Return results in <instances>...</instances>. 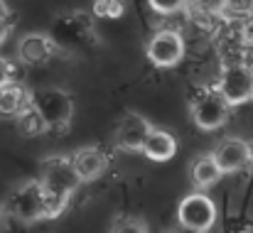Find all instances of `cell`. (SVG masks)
<instances>
[{"mask_svg": "<svg viewBox=\"0 0 253 233\" xmlns=\"http://www.w3.org/2000/svg\"><path fill=\"white\" fill-rule=\"evenodd\" d=\"M231 116V103L221 96L216 86L204 88L192 101V120L202 130H216L221 128Z\"/></svg>", "mask_w": 253, "mask_h": 233, "instance_id": "cell-4", "label": "cell"}, {"mask_svg": "<svg viewBox=\"0 0 253 233\" xmlns=\"http://www.w3.org/2000/svg\"><path fill=\"white\" fill-rule=\"evenodd\" d=\"M111 233H148V224L143 219H138V216L123 214V216H116L113 219Z\"/></svg>", "mask_w": 253, "mask_h": 233, "instance_id": "cell-18", "label": "cell"}, {"mask_svg": "<svg viewBox=\"0 0 253 233\" xmlns=\"http://www.w3.org/2000/svg\"><path fill=\"white\" fill-rule=\"evenodd\" d=\"M145 54H148V59H150L155 67H160V69L177 67V64L182 62V57H184V39H182V35L174 32V30H158V32L150 37V42H148V47H145Z\"/></svg>", "mask_w": 253, "mask_h": 233, "instance_id": "cell-7", "label": "cell"}, {"mask_svg": "<svg viewBox=\"0 0 253 233\" xmlns=\"http://www.w3.org/2000/svg\"><path fill=\"white\" fill-rule=\"evenodd\" d=\"M17 125H20V130L27 135V138H32V135H40V133H44L47 130V125L42 123V118H40V113L32 108V103L25 108V113L17 118Z\"/></svg>", "mask_w": 253, "mask_h": 233, "instance_id": "cell-16", "label": "cell"}, {"mask_svg": "<svg viewBox=\"0 0 253 233\" xmlns=\"http://www.w3.org/2000/svg\"><path fill=\"white\" fill-rule=\"evenodd\" d=\"M32 103V93L25 91V86L10 81L7 86L0 88V118H20L25 108Z\"/></svg>", "mask_w": 253, "mask_h": 233, "instance_id": "cell-13", "label": "cell"}, {"mask_svg": "<svg viewBox=\"0 0 253 233\" xmlns=\"http://www.w3.org/2000/svg\"><path fill=\"white\" fill-rule=\"evenodd\" d=\"M126 12V0H93V15L103 20H118Z\"/></svg>", "mask_w": 253, "mask_h": 233, "instance_id": "cell-17", "label": "cell"}, {"mask_svg": "<svg viewBox=\"0 0 253 233\" xmlns=\"http://www.w3.org/2000/svg\"><path fill=\"white\" fill-rule=\"evenodd\" d=\"M7 12H10L7 2H5V0H0V20H7Z\"/></svg>", "mask_w": 253, "mask_h": 233, "instance_id": "cell-26", "label": "cell"}, {"mask_svg": "<svg viewBox=\"0 0 253 233\" xmlns=\"http://www.w3.org/2000/svg\"><path fill=\"white\" fill-rule=\"evenodd\" d=\"M150 133H153L150 120L143 118V116L135 113V111H128V113L118 120V128H116V143H118L123 150L143 153V148H145Z\"/></svg>", "mask_w": 253, "mask_h": 233, "instance_id": "cell-8", "label": "cell"}, {"mask_svg": "<svg viewBox=\"0 0 253 233\" xmlns=\"http://www.w3.org/2000/svg\"><path fill=\"white\" fill-rule=\"evenodd\" d=\"M7 214L22 224H35L40 219H49L47 196H44L40 179L25 182V184L12 189V194L7 199Z\"/></svg>", "mask_w": 253, "mask_h": 233, "instance_id": "cell-3", "label": "cell"}, {"mask_svg": "<svg viewBox=\"0 0 253 233\" xmlns=\"http://www.w3.org/2000/svg\"><path fill=\"white\" fill-rule=\"evenodd\" d=\"M239 39H241V44H244V47L253 49V15H251V17H246V20H241V27H239Z\"/></svg>", "mask_w": 253, "mask_h": 233, "instance_id": "cell-22", "label": "cell"}, {"mask_svg": "<svg viewBox=\"0 0 253 233\" xmlns=\"http://www.w3.org/2000/svg\"><path fill=\"white\" fill-rule=\"evenodd\" d=\"M12 81V67H10V62L7 59H2L0 57V88L2 86H7Z\"/></svg>", "mask_w": 253, "mask_h": 233, "instance_id": "cell-23", "label": "cell"}, {"mask_svg": "<svg viewBox=\"0 0 253 233\" xmlns=\"http://www.w3.org/2000/svg\"><path fill=\"white\" fill-rule=\"evenodd\" d=\"M158 15H174L189 5V0H148Z\"/></svg>", "mask_w": 253, "mask_h": 233, "instance_id": "cell-20", "label": "cell"}, {"mask_svg": "<svg viewBox=\"0 0 253 233\" xmlns=\"http://www.w3.org/2000/svg\"><path fill=\"white\" fill-rule=\"evenodd\" d=\"M189 174H192V184L197 187V192H204V189L214 187V184L221 179L224 172H221V167L216 164L214 155L209 153V155H202V157H197V159L192 162Z\"/></svg>", "mask_w": 253, "mask_h": 233, "instance_id": "cell-15", "label": "cell"}, {"mask_svg": "<svg viewBox=\"0 0 253 233\" xmlns=\"http://www.w3.org/2000/svg\"><path fill=\"white\" fill-rule=\"evenodd\" d=\"M189 5L207 17H219L226 12V0H189Z\"/></svg>", "mask_w": 253, "mask_h": 233, "instance_id": "cell-19", "label": "cell"}, {"mask_svg": "<svg viewBox=\"0 0 253 233\" xmlns=\"http://www.w3.org/2000/svg\"><path fill=\"white\" fill-rule=\"evenodd\" d=\"M86 15H62L57 22H54V32L59 30V35L62 37H57L54 42H57V47H79V44H84V37L86 35H91L93 30H91V22L84 20Z\"/></svg>", "mask_w": 253, "mask_h": 233, "instance_id": "cell-12", "label": "cell"}, {"mask_svg": "<svg viewBox=\"0 0 253 233\" xmlns=\"http://www.w3.org/2000/svg\"><path fill=\"white\" fill-rule=\"evenodd\" d=\"M10 37V22L7 20H0V44Z\"/></svg>", "mask_w": 253, "mask_h": 233, "instance_id": "cell-24", "label": "cell"}, {"mask_svg": "<svg viewBox=\"0 0 253 233\" xmlns=\"http://www.w3.org/2000/svg\"><path fill=\"white\" fill-rule=\"evenodd\" d=\"M168 233H199V231H192V229H187V226H179V224H177V226H172Z\"/></svg>", "mask_w": 253, "mask_h": 233, "instance_id": "cell-25", "label": "cell"}, {"mask_svg": "<svg viewBox=\"0 0 253 233\" xmlns=\"http://www.w3.org/2000/svg\"><path fill=\"white\" fill-rule=\"evenodd\" d=\"M72 162H74V169H77L79 179H82L84 184H88V182H96V179L106 172L108 155H106V150H101L98 145H88V148L77 150L74 157H72Z\"/></svg>", "mask_w": 253, "mask_h": 233, "instance_id": "cell-11", "label": "cell"}, {"mask_svg": "<svg viewBox=\"0 0 253 233\" xmlns=\"http://www.w3.org/2000/svg\"><path fill=\"white\" fill-rule=\"evenodd\" d=\"M40 184H42L44 196H47L49 219H57L59 214H64V209L69 206L72 194H74L84 182L79 179L72 157L57 155V157H47V159L42 162Z\"/></svg>", "mask_w": 253, "mask_h": 233, "instance_id": "cell-1", "label": "cell"}, {"mask_svg": "<svg viewBox=\"0 0 253 233\" xmlns=\"http://www.w3.org/2000/svg\"><path fill=\"white\" fill-rule=\"evenodd\" d=\"M0 219H2V211H0Z\"/></svg>", "mask_w": 253, "mask_h": 233, "instance_id": "cell-28", "label": "cell"}, {"mask_svg": "<svg viewBox=\"0 0 253 233\" xmlns=\"http://www.w3.org/2000/svg\"><path fill=\"white\" fill-rule=\"evenodd\" d=\"M177 224L192 231L207 233L216 224V204L204 192H194L184 196L177 206Z\"/></svg>", "mask_w": 253, "mask_h": 233, "instance_id": "cell-6", "label": "cell"}, {"mask_svg": "<svg viewBox=\"0 0 253 233\" xmlns=\"http://www.w3.org/2000/svg\"><path fill=\"white\" fill-rule=\"evenodd\" d=\"M211 155L224 174H234L253 162V145H249L244 138H226L211 150Z\"/></svg>", "mask_w": 253, "mask_h": 233, "instance_id": "cell-9", "label": "cell"}, {"mask_svg": "<svg viewBox=\"0 0 253 233\" xmlns=\"http://www.w3.org/2000/svg\"><path fill=\"white\" fill-rule=\"evenodd\" d=\"M226 15H234V17H251L253 15V0H226Z\"/></svg>", "mask_w": 253, "mask_h": 233, "instance_id": "cell-21", "label": "cell"}, {"mask_svg": "<svg viewBox=\"0 0 253 233\" xmlns=\"http://www.w3.org/2000/svg\"><path fill=\"white\" fill-rule=\"evenodd\" d=\"M216 88L231 103V108L244 106L246 101L253 98V67L244 64V62L224 64L219 72V78H216Z\"/></svg>", "mask_w": 253, "mask_h": 233, "instance_id": "cell-5", "label": "cell"}, {"mask_svg": "<svg viewBox=\"0 0 253 233\" xmlns=\"http://www.w3.org/2000/svg\"><path fill=\"white\" fill-rule=\"evenodd\" d=\"M57 49L59 47H57L54 37L44 35V32H30L17 42V57L27 67H40V64L49 62Z\"/></svg>", "mask_w": 253, "mask_h": 233, "instance_id": "cell-10", "label": "cell"}, {"mask_svg": "<svg viewBox=\"0 0 253 233\" xmlns=\"http://www.w3.org/2000/svg\"><path fill=\"white\" fill-rule=\"evenodd\" d=\"M32 108L40 113L47 130H64L74 116V103L64 88L44 86L32 93Z\"/></svg>", "mask_w": 253, "mask_h": 233, "instance_id": "cell-2", "label": "cell"}, {"mask_svg": "<svg viewBox=\"0 0 253 233\" xmlns=\"http://www.w3.org/2000/svg\"><path fill=\"white\" fill-rule=\"evenodd\" d=\"M143 155L153 162H169L172 157L177 155V140L169 130L163 128H153L145 148H143Z\"/></svg>", "mask_w": 253, "mask_h": 233, "instance_id": "cell-14", "label": "cell"}, {"mask_svg": "<svg viewBox=\"0 0 253 233\" xmlns=\"http://www.w3.org/2000/svg\"><path fill=\"white\" fill-rule=\"evenodd\" d=\"M244 233H253V226H251V229H246V231H244Z\"/></svg>", "mask_w": 253, "mask_h": 233, "instance_id": "cell-27", "label": "cell"}]
</instances>
